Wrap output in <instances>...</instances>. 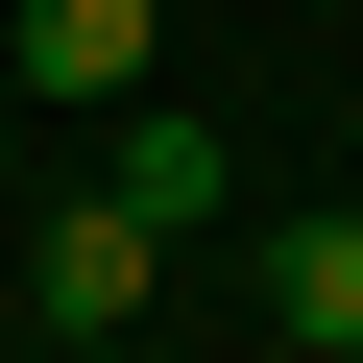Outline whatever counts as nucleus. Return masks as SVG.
Segmentation results:
<instances>
[{"label": "nucleus", "instance_id": "2", "mask_svg": "<svg viewBox=\"0 0 363 363\" xmlns=\"http://www.w3.org/2000/svg\"><path fill=\"white\" fill-rule=\"evenodd\" d=\"M267 363H363V218H291L267 242Z\"/></svg>", "mask_w": 363, "mask_h": 363}, {"label": "nucleus", "instance_id": "3", "mask_svg": "<svg viewBox=\"0 0 363 363\" xmlns=\"http://www.w3.org/2000/svg\"><path fill=\"white\" fill-rule=\"evenodd\" d=\"M169 49V0H25V97H121Z\"/></svg>", "mask_w": 363, "mask_h": 363}, {"label": "nucleus", "instance_id": "4", "mask_svg": "<svg viewBox=\"0 0 363 363\" xmlns=\"http://www.w3.org/2000/svg\"><path fill=\"white\" fill-rule=\"evenodd\" d=\"M97 194H145L169 242H194V218H218V121H121V169H97Z\"/></svg>", "mask_w": 363, "mask_h": 363}, {"label": "nucleus", "instance_id": "5", "mask_svg": "<svg viewBox=\"0 0 363 363\" xmlns=\"http://www.w3.org/2000/svg\"><path fill=\"white\" fill-rule=\"evenodd\" d=\"M73 363H145V339H73Z\"/></svg>", "mask_w": 363, "mask_h": 363}, {"label": "nucleus", "instance_id": "1", "mask_svg": "<svg viewBox=\"0 0 363 363\" xmlns=\"http://www.w3.org/2000/svg\"><path fill=\"white\" fill-rule=\"evenodd\" d=\"M145 291H169V218H145V194H73V218L25 242V315H49V339H121Z\"/></svg>", "mask_w": 363, "mask_h": 363}]
</instances>
